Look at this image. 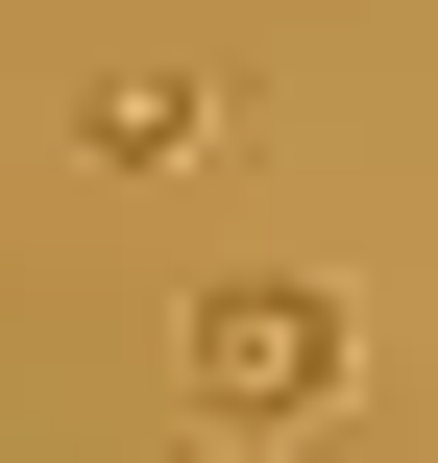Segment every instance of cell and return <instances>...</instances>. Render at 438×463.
<instances>
[{
	"label": "cell",
	"mask_w": 438,
	"mask_h": 463,
	"mask_svg": "<svg viewBox=\"0 0 438 463\" xmlns=\"http://www.w3.org/2000/svg\"><path fill=\"white\" fill-rule=\"evenodd\" d=\"M341 366H366V342H341V293H317V269H219V293H195V317H171V391H195V439H317V415H341Z\"/></svg>",
	"instance_id": "1"
}]
</instances>
